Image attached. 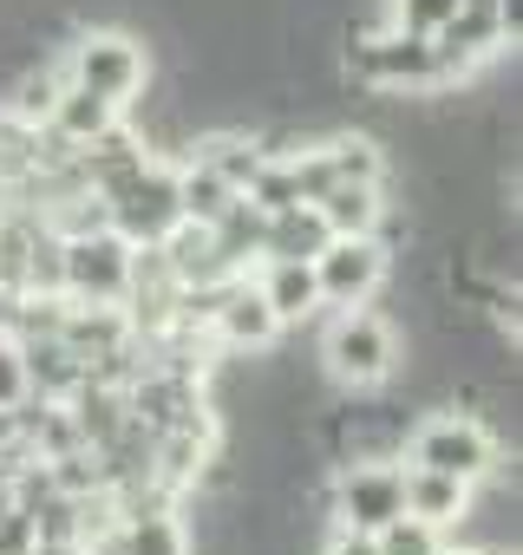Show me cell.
<instances>
[{"label":"cell","instance_id":"2e32d148","mask_svg":"<svg viewBox=\"0 0 523 555\" xmlns=\"http://www.w3.org/2000/svg\"><path fill=\"white\" fill-rule=\"evenodd\" d=\"M118 555H190V548H183V529L170 516H131L118 529Z\"/></svg>","mask_w":523,"mask_h":555},{"label":"cell","instance_id":"d6986e66","mask_svg":"<svg viewBox=\"0 0 523 555\" xmlns=\"http://www.w3.org/2000/svg\"><path fill=\"white\" fill-rule=\"evenodd\" d=\"M27 399H34V386H27V353H21V340L0 334V412H21Z\"/></svg>","mask_w":523,"mask_h":555},{"label":"cell","instance_id":"8992f818","mask_svg":"<svg viewBox=\"0 0 523 555\" xmlns=\"http://www.w3.org/2000/svg\"><path fill=\"white\" fill-rule=\"evenodd\" d=\"M412 464L477 483V477H490V470H497V444H490V431H484L477 418L445 412V418H425V425L412 431Z\"/></svg>","mask_w":523,"mask_h":555},{"label":"cell","instance_id":"4fadbf2b","mask_svg":"<svg viewBox=\"0 0 523 555\" xmlns=\"http://www.w3.org/2000/svg\"><path fill=\"white\" fill-rule=\"evenodd\" d=\"M262 301H269L276 314H282V327L289 321H308L315 308H321V288H315V261H269V274H262Z\"/></svg>","mask_w":523,"mask_h":555},{"label":"cell","instance_id":"ba28073f","mask_svg":"<svg viewBox=\"0 0 523 555\" xmlns=\"http://www.w3.org/2000/svg\"><path fill=\"white\" fill-rule=\"evenodd\" d=\"M406 509V490H399V470L393 464H354V470H341V483H334V516L347 522V529H380V522H393Z\"/></svg>","mask_w":523,"mask_h":555},{"label":"cell","instance_id":"9a60e30c","mask_svg":"<svg viewBox=\"0 0 523 555\" xmlns=\"http://www.w3.org/2000/svg\"><path fill=\"white\" fill-rule=\"evenodd\" d=\"M321 151H328L334 183H380V170H386V157H380L373 138H334V144H321Z\"/></svg>","mask_w":523,"mask_h":555},{"label":"cell","instance_id":"ac0fdd59","mask_svg":"<svg viewBox=\"0 0 523 555\" xmlns=\"http://www.w3.org/2000/svg\"><path fill=\"white\" fill-rule=\"evenodd\" d=\"M60 86H66V73H14V105H8V118H21V125H47Z\"/></svg>","mask_w":523,"mask_h":555},{"label":"cell","instance_id":"603a6c76","mask_svg":"<svg viewBox=\"0 0 523 555\" xmlns=\"http://www.w3.org/2000/svg\"><path fill=\"white\" fill-rule=\"evenodd\" d=\"M14 308H21V295H14V288H0V334L14 327Z\"/></svg>","mask_w":523,"mask_h":555},{"label":"cell","instance_id":"ffe728a7","mask_svg":"<svg viewBox=\"0 0 523 555\" xmlns=\"http://www.w3.org/2000/svg\"><path fill=\"white\" fill-rule=\"evenodd\" d=\"M458 14V0H393V27L406 34H438Z\"/></svg>","mask_w":523,"mask_h":555},{"label":"cell","instance_id":"6da1fadb","mask_svg":"<svg viewBox=\"0 0 523 555\" xmlns=\"http://www.w3.org/2000/svg\"><path fill=\"white\" fill-rule=\"evenodd\" d=\"M66 86H86V92H99L112 105H131L151 86V60L125 27H92L66 53Z\"/></svg>","mask_w":523,"mask_h":555},{"label":"cell","instance_id":"9c48e42d","mask_svg":"<svg viewBox=\"0 0 523 555\" xmlns=\"http://www.w3.org/2000/svg\"><path fill=\"white\" fill-rule=\"evenodd\" d=\"M399 490H406V516H419V522H464L471 516V483L464 477H445V470H425V464H412V470H399Z\"/></svg>","mask_w":523,"mask_h":555},{"label":"cell","instance_id":"30bf717a","mask_svg":"<svg viewBox=\"0 0 523 555\" xmlns=\"http://www.w3.org/2000/svg\"><path fill=\"white\" fill-rule=\"evenodd\" d=\"M328 248V222L315 203H289L262 222V261H315Z\"/></svg>","mask_w":523,"mask_h":555},{"label":"cell","instance_id":"5bb4252c","mask_svg":"<svg viewBox=\"0 0 523 555\" xmlns=\"http://www.w3.org/2000/svg\"><path fill=\"white\" fill-rule=\"evenodd\" d=\"M235 196H242V190H235L216 164H203V157H196L190 170H177V209H183L190 222H216Z\"/></svg>","mask_w":523,"mask_h":555},{"label":"cell","instance_id":"3957f363","mask_svg":"<svg viewBox=\"0 0 523 555\" xmlns=\"http://www.w3.org/2000/svg\"><path fill=\"white\" fill-rule=\"evenodd\" d=\"M315 288H321V308H367L386 288L380 235H328V248L315 255Z\"/></svg>","mask_w":523,"mask_h":555},{"label":"cell","instance_id":"7c38bea8","mask_svg":"<svg viewBox=\"0 0 523 555\" xmlns=\"http://www.w3.org/2000/svg\"><path fill=\"white\" fill-rule=\"evenodd\" d=\"M315 209H321L328 235H380V216H386L380 183H334L315 196Z\"/></svg>","mask_w":523,"mask_h":555},{"label":"cell","instance_id":"7a4b0ae2","mask_svg":"<svg viewBox=\"0 0 523 555\" xmlns=\"http://www.w3.org/2000/svg\"><path fill=\"white\" fill-rule=\"evenodd\" d=\"M131 288V242L112 229L92 235H60V295L79 308H118Z\"/></svg>","mask_w":523,"mask_h":555},{"label":"cell","instance_id":"d4e9b609","mask_svg":"<svg viewBox=\"0 0 523 555\" xmlns=\"http://www.w3.org/2000/svg\"><path fill=\"white\" fill-rule=\"evenodd\" d=\"M438 555H484V548H458V542H451V548H445V542H438Z\"/></svg>","mask_w":523,"mask_h":555},{"label":"cell","instance_id":"7402d4cb","mask_svg":"<svg viewBox=\"0 0 523 555\" xmlns=\"http://www.w3.org/2000/svg\"><path fill=\"white\" fill-rule=\"evenodd\" d=\"M328 555H380V548H373V535H367V529H347V522H341V535L328 542Z\"/></svg>","mask_w":523,"mask_h":555},{"label":"cell","instance_id":"277c9868","mask_svg":"<svg viewBox=\"0 0 523 555\" xmlns=\"http://www.w3.org/2000/svg\"><path fill=\"white\" fill-rule=\"evenodd\" d=\"M177 222H183V209H177V170H157V164L144 157V170L112 196V235H125L131 248H151V242H164Z\"/></svg>","mask_w":523,"mask_h":555},{"label":"cell","instance_id":"cb8c5ba5","mask_svg":"<svg viewBox=\"0 0 523 555\" xmlns=\"http://www.w3.org/2000/svg\"><path fill=\"white\" fill-rule=\"evenodd\" d=\"M14 431H21V425H14V412H0V444H8Z\"/></svg>","mask_w":523,"mask_h":555},{"label":"cell","instance_id":"52a82bcc","mask_svg":"<svg viewBox=\"0 0 523 555\" xmlns=\"http://www.w3.org/2000/svg\"><path fill=\"white\" fill-rule=\"evenodd\" d=\"M209 327H216V340L229 353H262V347L282 340V314L262 301V288L235 282V274H229V282L216 288V301H209Z\"/></svg>","mask_w":523,"mask_h":555},{"label":"cell","instance_id":"8fae6325","mask_svg":"<svg viewBox=\"0 0 523 555\" xmlns=\"http://www.w3.org/2000/svg\"><path fill=\"white\" fill-rule=\"evenodd\" d=\"M47 125L66 138V144H92V138H105L112 125H118V105L112 99H99V92H86V86H60V99H53V112H47Z\"/></svg>","mask_w":523,"mask_h":555},{"label":"cell","instance_id":"e0dca14e","mask_svg":"<svg viewBox=\"0 0 523 555\" xmlns=\"http://www.w3.org/2000/svg\"><path fill=\"white\" fill-rule=\"evenodd\" d=\"M438 542H445L438 522H419V516H406V509L373 529V548H380V555H438Z\"/></svg>","mask_w":523,"mask_h":555},{"label":"cell","instance_id":"44dd1931","mask_svg":"<svg viewBox=\"0 0 523 555\" xmlns=\"http://www.w3.org/2000/svg\"><path fill=\"white\" fill-rule=\"evenodd\" d=\"M34 542H40V529H34V509H8L0 516V555H34Z\"/></svg>","mask_w":523,"mask_h":555},{"label":"cell","instance_id":"5b68a950","mask_svg":"<svg viewBox=\"0 0 523 555\" xmlns=\"http://www.w3.org/2000/svg\"><path fill=\"white\" fill-rule=\"evenodd\" d=\"M393 360H399V340H393V327H386L380 314L347 308V314L328 327V373H334L341 386H380V379L393 373Z\"/></svg>","mask_w":523,"mask_h":555}]
</instances>
